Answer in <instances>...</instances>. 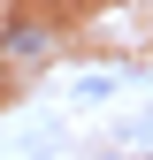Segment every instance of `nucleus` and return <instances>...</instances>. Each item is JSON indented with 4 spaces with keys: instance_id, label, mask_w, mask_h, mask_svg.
Returning <instances> with one entry per match:
<instances>
[{
    "instance_id": "f257e3e1",
    "label": "nucleus",
    "mask_w": 153,
    "mask_h": 160,
    "mask_svg": "<svg viewBox=\"0 0 153 160\" xmlns=\"http://www.w3.org/2000/svg\"><path fill=\"white\" fill-rule=\"evenodd\" d=\"M46 53H54V31L46 23H8V31H0V61H8V69H38Z\"/></svg>"
},
{
    "instance_id": "f03ea898",
    "label": "nucleus",
    "mask_w": 153,
    "mask_h": 160,
    "mask_svg": "<svg viewBox=\"0 0 153 160\" xmlns=\"http://www.w3.org/2000/svg\"><path fill=\"white\" fill-rule=\"evenodd\" d=\"M130 152H153V114H145L138 130H130Z\"/></svg>"
}]
</instances>
